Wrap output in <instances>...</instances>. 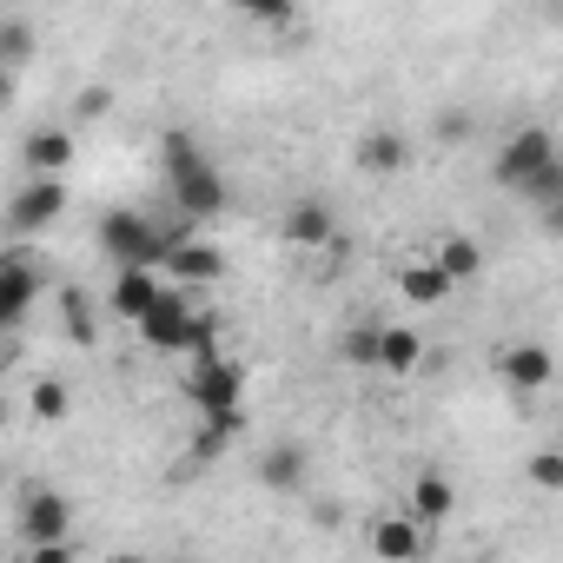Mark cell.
Listing matches in <instances>:
<instances>
[{
  "instance_id": "6da1fadb",
  "label": "cell",
  "mask_w": 563,
  "mask_h": 563,
  "mask_svg": "<svg viewBox=\"0 0 563 563\" xmlns=\"http://www.w3.org/2000/svg\"><path fill=\"white\" fill-rule=\"evenodd\" d=\"M166 186H173V199H179V212L186 219H212L219 206H225V179H219V166L199 153V140L192 133H166Z\"/></svg>"
},
{
  "instance_id": "7a4b0ae2",
  "label": "cell",
  "mask_w": 563,
  "mask_h": 563,
  "mask_svg": "<svg viewBox=\"0 0 563 563\" xmlns=\"http://www.w3.org/2000/svg\"><path fill=\"white\" fill-rule=\"evenodd\" d=\"M186 398H192V411L206 418V424H219V431H245V372L225 358V352H212V358H192V372H186Z\"/></svg>"
},
{
  "instance_id": "3957f363",
  "label": "cell",
  "mask_w": 563,
  "mask_h": 563,
  "mask_svg": "<svg viewBox=\"0 0 563 563\" xmlns=\"http://www.w3.org/2000/svg\"><path fill=\"white\" fill-rule=\"evenodd\" d=\"M173 239H179V225H153V219L133 212V206H120V212L100 219V252H107L113 265H159Z\"/></svg>"
},
{
  "instance_id": "277c9868",
  "label": "cell",
  "mask_w": 563,
  "mask_h": 563,
  "mask_svg": "<svg viewBox=\"0 0 563 563\" xmlns=\"http://www.w3.org/2000/svg\"><path fill=\"white\" fill-rule=\"evenodd\" d=\"M192 319H199V312H192V292H186V286H159V292H153V306L133 319V332H140L153 352H186Z\"/></svg>"
},
{
  "instance_id": "5b68a950",
  "label": "cell",
  "mask_w": 563,
  "mask_h": 563,
  "mask_svg": "<svg viewBox=\"0 0 563 563\" xmlns=\"http://www.w3.org/2000/svg\"><path fill=\"white\" fill-rule=\"evenodd\" d=\"M41 292H47V272L27 252H0V332H14Z\"/></svg>"
},
{
  "instance_id": "8992f818",
  "label": "cell",
  "mask_w": 563,
  "mask_h": 563,
  "mask_svg": "<svg viewBox=\"0 0 563 563\" xmlns=\"http://www.w3.org/2000/svg\"><path fill=\"white\" fill-rule=\"evenodd\" d=\"M60 212H67V186H60V173H34V186L14 192V206H8V232H14V239L47 232Z\"/></svg>"
},
{
  "instance_id": "52a82bcc",
  "label": "cell",
  "mask_w": 563,
  "mask_h": 563,
  "mask_svg": "<svg viewBox=\"0 0 563 563\" xmlns=\"http://www.w3.org/2000/svg\"><path fill=\"white\" fill-rule=\"evenodd\" d=\"M556 159V146H550V126H523V133H510L504 146H497V186H523L537 166H550Z\"/></svg>"
},
{
  "instance_id": "ba28073f",
  "label": "cell",
  "mask_w": 563,
  "mask_h": 563,
  "mask_svg": "<svg viewBox=\"0 0 563 563\" xmlns=\"http://www.w3.org/2000/svg\"><path fill=\"white\" fill-rule=\"evenodd\" d=\"M67 530H74V504L60 490H47V484H27V497H21V537L27 543H54Z\"/></svg>"
},
{
  "instance_id": "9c48e42d",
  "label": "cell",
  "mask_w": 563,
  "mask_h": 563,
  "mask_svg": "<svg viewBox=\"0 0 563 563\" xmlns=\"http://www.w3.org/2000/svg\"><path fill=\"white\" fill-rule=\"evenodd\" d=\"M166 272H173V286H186V292H199V286H219V278H225V258L212 252V245H192L186 232L166 245V258H159Z\"/></svg>"
},
{
  "instance_id": "30bf717a",
  "label": "cell",
  "mask_w": 563,
  "mask_h": 563,
  "mask_svg": "<svg viewBox=\"0 0 563 563\" xmlns=\"http://www.w3.org/2000/svg\"><path fill=\"white\" fill-rule=\"evenodd\" d=\"M153 292H159V265H120L107 306H113V319H126V325H133V319L153 306Z\"/></svg>"
},
{
  "instance_id": "8fae6325",
  "label": "cell",
  "mask_w": 563,
  "mask_h": 563,
  "mask_svg": "<svg viewBox=\"0 0 563 563\" xmlns=\"http://www.w3.org/2000/svg\"><path fill=\"white\" fill-rule=\"evenodd\" d=\"M497 372H504V385H517V391H543V385L556 378V358H550V345H510V352L497 358Z\"/></svg>"
},
{
  "instance_id": "7c38bea8",
  "label": "cell",
  "mask_w": 563,
  "mask_h": 563,
  "mask_svg": "<svg viewBox=\"0 0 563 563\" xmlns=\"http://www.w3.org/2000/svg\"><path fill=\"white\" fill-rule=\"evenodd\" d=\"M332 232H339V219H332V206H325V199H299V206L286 212V239H292L299 252L332 245Z\"/></svg>"
},
{
  "instance_id": "4fadbf2b",
  "label": "cell",
  "mask_w": 563,
  "mask_h": 563,
  "mask_svg": "<svg viewBox=\"0 0 563 563\" xmlns=\"http://www.w3.org/2000/svg\"><path fill=\"white\" fill-rule=\"evenodd\" d=\"M418 523H444L451 510H457V490H451V477L444 471H418V484H411V504H405Z\"/></svg>"
},
{
  "instance_id": "5bb4252c",
  "label": "cell",
  "mask_w": 563,
  "mask_h": 563,
  "mask_svg": "<svg viewBox=\"0 0 563 563\" xmlns=\"http://www.w3.org/2000/svg\"><path fill=\"white\" fill-rule=\"evenodd\" d=\"M398 292H405L411 306H444L457 286H451V278H444L431 258H411V265H398Z\"/></svg>"
},
{
  "instance_id": "9a60e30c",
  "label": "cell",
  "mask_w": 563,
  "mask_h": 563,
  "mask_svg": "<svg viewBox=\"0 0 563 563\" xmlns=\"http://www.w3.org/2000/svg\"><path fill=\"white\" fill-rule=\"evenodd\" d=\"M358 166H365V173H378V179H385V173H405V166H411L405 133H391V126L365 133V140H358Z\"/></svg>"
},
{
  "instance_id": "2e32d148",
  "label": "cell",
  "mask_w": 563,
  "mask_h": 563,
  "mask_svg": "<svg viewBox=\"0 0 563 563\" xmlns=\"http://www.w3.org/2000/svg\"><path fill=\"white\" fill-rule=\"evenodd\" d=\"M372 550H378V556H424L418 517H411V510H405V517H378V523H372Z\"/></svg>"
},
{
  "instance_id": "e0dca14e",
  "label": "cell",
  "mask_w": 563,
  "mask_h": 563,
  "mask_svg": "<svg viewBox=\"0 0 563 563\" xmlns=\"http://www.w3.org/2000/svg\"><path fill=\"white\" fill-rule=\"evenodd\" d=\"M258 484H265V490H299V484H306V451H299V444H272V451L258 457Z\"/></svg>"
},
{
  "instance_id": "ac0fdd59",
  "label": "cell",
  "mask_w": 563,
  "mask_h": 563,
  "mask_svg": "<svg viewBox=\"0 0 563 563\" xmlns=\"http://www.w3.org/2000/svg\"><path fill=\"white\" fill-rule=\"evenodd\" d=\"M418 358H424V339L411 325H378V365L385 372H418Z\"/></svg>"
},
{
  "instance_id": "d6986e66",
  "label": "cell",
  "mask_w": 563,
  "mask_h": 563,
  "mask_svg": "<svg viewBox=\"0 0 563 563\" xmlns=\"http://www.w3.org/2000/svg\"><path fill=\"white\" fill-rule=\"evenodd\" d=\"M431 265L451 278V286H464V278H477L484 252H477V239H438V245H431Z\"/></svg>"
},
{
  "instance_id": "ffe728a7",
  "label": "cell",
  "mask_w": 563,
  "mask_h": 563,
  "mask_svg": "<svg viewBox=\"0 0 563 563\" xmlns=\"http://www.w3.org/2000/svg\"><path fill=\"white\" fill-rule=\"evenodd\" d=\"M67 159H74V133L67 126H41L27 140V166L34 173H67Z\"/></svg>"
},
{
  "instance_id": "44dd1931",
  "label": "cell",
  "mask_w": 563,
  "mask_h": 563,
  "mask_svg": "<svg viewBox=\"0 0 563 563\" xmlns=\"http://www.w3.org/2000/svg\"><path fill=\"white\" fill-rule=\"evenodd\" d=\"M60 325H67V339H74V345H93V339H100V325H93V306H87V292H74V286L60 292Z\"/></svg>"
},
{
  "instance_id": "7402d4cb",
  "label": "cell",
  "mask_w": 563,
  "mask_h": 563,
  "mask_svg": "<svg viewBox=\"0 0 563 563\" xmlns=\"http://www.w3.org/2000/svg\"><path fill=\"white\" fill-rule=\"evenodd\" d=\"M339 358L358 365V372H372V365H378V325H352V332L339 339Z\"/></svg>"
},
{
  "instance_id": "603a6c76",
  "label": "cell",
  "mask_w": 563,
  "mask_h": 563,
  "mask_svg": "<svg viewBox=\"0 0 563 563\" xmlns=\"http://www.w3.org/2000/svg\"><path fill=\"white\" fill-rule=\"evenodd\" d=\"M67 411H74V398H67V385H60V378H41V385H34V418H47V424H60Z\"/></svg>"
},
{
  "instance_id": "cb8c5ba5",
  "label": "cell",
  "mask_w": 563,
  "mask_h": 563,
  "mask_svg": "<svg viewBox=\"0 0 563 563\" xmlns=\"http://www.w3.org/2000/svg\"><path fill=\"white\" fill-rule=\"evenodd\" d=\"M21 60H34V27L8 21V27H0V67H21Z\"/></svg>"
},
{
  "instance_id": "d4e9b609",
  "label": "cell",
  "mask_w": 563,
  "mask_h": 563,
  "mask_svg": "<svg viewBox=\"0 0 563 563\" xmlns=\"http://www.w3.org/2000/svg\"><path fill=\"white\" fill-rule=\"evenodd\" d=\"M239 14L265 21V27H286V21H299V0H239Z\"/></svg>"
},
{
  "instance_id": "484cf974",
  "label": "cell",
  "mask_w": 563,
  "mask_h": 563,
  "mask_svg": "<svg viewBox=\"0 0 563 563\" xmlns=\"http://www.w3.org/2000/svg\"><path fill=\"white\" fill-rule=\"evenodd\" d=\"M530 484H537V490H563V451H556V444L530 451Z\"/></svg>"
},
{
  "instance_id": "4316f807",
  "label": "cell",
  "mask_w": 563,
  "mask_h": 563,
  "mask_svg": "<svg viewBox=\"0 0 563 563\" xmlns=\"http://www.w3.org/2000/svg\"><path fill=\"white\" fill-rule=\"evenodd\" d=\"M74 113H80V120H107V113H113V93H107V87H93V93H80V100H74Z\"/></svg>"
},
{
  "instance_id": "83f0119b",
  "label": "cell",
  "mask_w": 563,
  "mask_h": 563,
  "mask_svg": "<svg viewBox=\"0 0 563 563\" xmlns=\"http://www.w3.org/2000/svg\"><path fill=\"white\" fill-rule=\"evenodd\" d=\"M14 107V67H0V113Z\"/></svg>"
},
{
  "instance_id": "f1b7e54d",
  "label": "cell",
  "mask_w": 563,
  "mask_h": 563,
  "mask_svg": "<svg viewBox=\"0 0 563 563\" xmlns=\"http://www.w3.org/2000/svg\"><path fill=\"white\" fill-rule=\"evenodd\" d=\"M0 424H8V398H0Z\"/></svg>"
}]
</instances>
